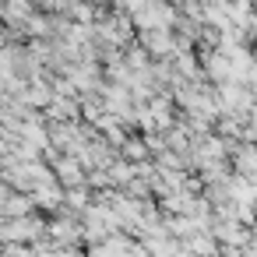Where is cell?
I'll return each mask as SVG.
<instances>
[{
	"label": "cell",
	"instance_id": "cell-2",
	"mask_svg": "<svg viewBox=\"0 0 257 257\" xmlns=\"http://www.w3.org/2000/svg\"><path fill=\"white\" fill-rule=\"evenodd\" d=\"M50 120H81V95H60L43 109Z\"/></svg>",
	"mask_w": 257,
	"mask_h": 257
},
{
	"label": "cell",
	"instance_id": "cell-1",
	"mask_svg": "<svg viewBox=\"0 0 257 257\" xmlns=\"http://www.w3.org/2000/svg\"><path fill=\"white\" fill-rule=\"evenodd\" d=\"M138 43H145L152 57H173V29H138Z\"/></svg>",
	"mask_w": 257,
	"mask_h": 257
},
{
	"label": "cell",
	"instance_id": "cell-3",
	"mask_svg": "<svg viewBox=\"0 0 257 257\" xmlns=\"http://www.w3.org/2000/svg\"><path fill=\"white\" fill-rule=\"evenodd\" d=\"M32 197H36V208H39L43 215H57V211L64 208V187H60V183L36 187V190H32Z\"/></svg>",
	"mask_w": 257,
	"mask_h": 257
},
{
	"label": "cell",
	"instance_id": "cell-5",
	"mask_svg": "<svg viewBox=\"0 0 257 257\" xmlns=\"http://www.w3.org/2000/svg\"><path fill=\"white\" fill-rule=\"evenodd\" d=\"M0 18H4V0H0Z\"/></svg>",
	"mask_w": 257,
	"mask_h": 257
},
{
	"label": "cell",
	"instance_id": "cell-4",
	"mask_svg": "<svg viewBox=\"0 0 257 257\" xmlns=\"http://www.w3.org/2000/svg\"><path fill=\"white\" fill-rule=\"evenodd\" d=\"M32 211H39L32 190H11L8 201H4V208H0V215H4V218H18V215H32Z\"/></svg>",
	"mask_w": 257,
	"mask_h": 257
}]
</instances>
